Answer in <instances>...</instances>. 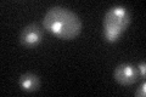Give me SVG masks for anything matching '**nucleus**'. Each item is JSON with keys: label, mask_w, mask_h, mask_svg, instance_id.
Listing matches in <instances>:
<instances>
[{"label": "nucleus", "mask_w": 146, "mask_h": 97, "mask_svg": "<svg viewBox=\"0 0 146 97\" xmlns=\"http://www.w3.org/2000/svg\"><path fill=\"white\" fill-rule=\"evenodd\" d=\"M43 27L58 39L73 40L80 34L83 23L73 11L62 6H54L45 13Z\"/></svg>", "instance_id": "f257e3e1"}, {"label": "nucleus", "mask_w": 146, "mask_h": 97, "mask_svg": "<svg viewBox=\"0 0 146 97\" xmlns=\"http://www.w3.org/2000/svg\"><path fill=\"white\" fill-rule=\"evenodd\" d=\"M131 23V12L125 6L116 5L105 13L102 28L111 29L123 34Z\"/></svg>", "instance_id": "f03ea898"}, {"label": "nucleus", "mask_w": 146, "mask_h": 97, "mask_svg": "<svg viewBox=\"0 0 146 97\" xmlns=\"http://www.w3.org/2000/svg\"><path fill=\"white\" fill-rule=\"evenodd\" d=\"M44 39L43 28L36 23H29L20 33V44L26 49L36 48Z\"/></svg>", "instance_id": "7ed1b4c3"}, {"label": "nucleus", "mask_w": 146, "mask_h": 97, "mask_svg": "<svg viewBox=\"0 0 146 97\" xmlns=\"http://www.w3.org/2000/svg\"><path fill=\"white\" fill-rule=\"evenodd\" d=\"M113 78L122 86H130L140 79L136 66L131 63H121L113 71Z\"/></svg>", "instance_id": "20e7f679"}, {"label": "nucleus", "mask_w": 146, "mask_h": 97, "mask_svg": "<svg viewBox=\"0 0 146 97\" xmlns=\"http://www.w3.org/2000/svg\"><path fill=\"white\" fill-rule=\"evenodd\" d=\"M40 78L32 72H27L21 74L18 79V85L25 92H35L40 89Z\"/></svg>", "instance_id": "39448f33"}, {"label": "nucleus", "mask_w": 146, "mask_h": 97, "mask_svg": "<svg viewBox=\"0 0 146 97\" xmlns=\"http://www.w3.org/2000/svg\"><path fill=\"white\" fill-rule=\"evenodd\" d=\"M102 36H104V39L106 40L107 43L113 44V43H117V41L119 40V38L122 36V34L118 33V32H115V30L102 28Z\"/></svg>", "instance_id": "423d86ee"}, {"label": "nucleus", "mask_w": 146, "mask_h": 97, "mask_svg": "<svg viewBox=\"0 0 146 97\" xmlns=\"http://www.w3.org/2000/svg\"><path fill=\"white\" fill-rule=\"evenodd\" d=\"M146 96V82L143 81L141 85L135 91V97H145Z\"/></svg>", "instance_id": "0eeeda50"}, {"label": "nucleus", "mask_w": 146, "mask_h": 97, "mask_svg": "<svg viewBox=\"0 0 146 97\" xmlns=\"http://www.w3.org/2000/svg\"><path fill=\"white\" fill-rule=\"evenodd\" d=\"M136 69H138L139 77L140 78H145V75H146V63H145V61L139 62L138 66H136Z\"/></svg>", "instance_id": "6e6552de"}]
</instances>
